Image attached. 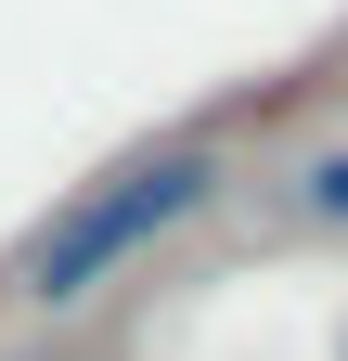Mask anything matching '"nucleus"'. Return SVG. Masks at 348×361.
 Wrapping results in <instances>:
<instances>
[{
    "instance_id": "obj_1",
    "label": "nucleus",
    "mask_w": 348,
    "mask_h": 361,
    "mask_svg": "<svg viewBox=\"0 0 348 361\" xmlns=\"http://www.w3.org/2000/svg\"><path fill=\"white\" fill-rule=\"evenodd\" d=\"M206 194H220V155H206V142H168V155H142V168L91 180L77 207L39 219V245H26V297H39V310H77L91 284H116L155 233H181Z\"/></svg>"
},
{
    "instance_id": "obj_2",
    "label": "nucleus",
    "mask_w": 348,
    "mask_h": 361,
    "mask_svg": "<svg viewBox=\"0 0 348 361\" xmlns=\"http://www.w3.org/2000/svg\"><path fill=\"white\" fill-rule=\"evenodd\" d=\"M297 207H310V219H348V155H323L310 180H297Z\"/></svg>"
}]
</instances>
